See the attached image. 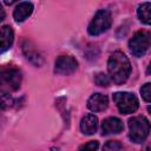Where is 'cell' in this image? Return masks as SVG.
Instances as JSON below:
<instances>
[{
    "label": "cell",
    "mask_w": 151,
    "mask_h": 151,
    "mask_svg": "<svg viewBox=\"0 0 151 151\" xmlns=\"http://www.w3.org/2000/svg\"><path fill=\"white\" fill-rule=\"evenodd\" d=\"M32 12H33V5H32V2L22 1V2H19L17 5V7L14 8L13 18H14L15 21L21 22L25 19H27L32 14Z\"/></svg>",
    "instance_id": "obj_13"
},
{
    "label": "cell",
    "mask_w": 151,
    "mask_h": 151,
    "mask_svg": "<svg viewBox=\"0 0 151 151\" xmlns=\"http://www.w3.org/2000/svg\"><path fill=\"white\" fill-rule=\"evenodd\" d=\"M112 99L118 107L119 112L123 114L133 113L139 106V101L133 93L130 92H116L112 94Z\"/></svg>",
    "instance_id": "obj_4"
},
{
    "label": "cell",
    "mask_w": 151,
    "mask_h": 151,
    "mask_svg": "<svg viewBox=\"0 0 151 151\" xmlns=\"http://www.w3.org/2000/svg\"><path fill=\"white\" fill-rule=\"evenodd\" d=\"M14 104V99L9 94H2L0 97V109H8Z\"/></svg>",
    "instance_id": "obj_17"
},
{
    "label": "cell",
    "mask_w": 151,
    "mask_h": 151,
    "mask_svg": "<svg viewBox=\"0 0 151 151\" xmlns=\"http://www.w3.org/2000/svg\"><path fill=\"white\" fill-rule=\"evenodd\" d=\"M103 151H125V149L123 144L119 143L118 140H109L103 146Z\"/></svg>",
    "instance_id": "obj_15"
},
{
    "label": "cell",
    "mask_w": 151,
    "mask_h": 151,
    "mask_svg": "<svg viewBox=\"0 0 151 151\" xmlns=\"http://www.w3.org/2000/svg\"><path fill=\"white\" fill-rule=\"evenodd\" d=\"M78 67V61L71 55H60L54 64V73L59 76H68Z\"/></svg>",
    "instance_id": "obj_7"
},
{
    "label": "cell",
    "mask_w": 151,
    "mask_h": 151,
    "mask_svg": "<svg viewBox=\"0 0 151 151\" xmlns=\"http://www.w3.org/2000/svg\"><path fill=\"white\" fill-rule=\"evenodd\" d=\"M5 15H6V13H5L4 6H2V4L0 2V21H2V20L5 19Z\"/></svg>",
    "instance_id": "obj_20"
},
{
    "label": "cell",
    "mask_w": 151,
    "mask_h": 151,
    "mask_svg": "<svg viewBox=\"0 0 151 151\" xmlns=\"http://www.w3.org/2000/svg\"><path fill=\"white\" fill-rule=\"evenodd\" d=\"M124 129L123 122L117 117H109L103 120L101 123V134H111V133H119Z\"/></svg>",
    "instance_id": "obj_9"
},
{
    "label": "cell",
    "mask_w": 151,
    "mask_h": 151,
    "mask_svg": "<svg viewBox=\"0 0 151 151\" xmlns=\"http://www.w3.org/2000/svg\"><path fill=\"white\" fill-rule=\"evenodd\" d=\"M14 33L11 26L5 25L0 27V53L6 52L13 44Z\"/></svg>",
    "instance_id": "obj_12"
},
{
    "label": "cell",
    "mask_w": 151,
    "mask_h": 151,
    "mask_svg": "<svg viewBox=\"0 0 151 151\" xmlns=\"http://www.w3.org/2000/svg\"><path fill=\"white\" fill-rule=\"evenodd\" d=\"M21 72L15 67H1L0 68V92L9 94L17 91L21 84Z\"/></svg>",
    "instance_id": "obj_2"
},
{
    "label": "cell",
    "mask_w": 151,
    "mask_h": 151,
    "mask_svg": "<svg viewBox=\"0 0 151 151\" xmlns=\"http://www.w3.org/2000/svg\"><path fill=\"white\" fill-rule=\"evenodd\" d=\"M150 8H151L150 2H143L142 5L138 6V9H137V14H138L139 20L145 25H150V22H151Z\"/></svg>",
    "instance_id": "obj_14"
},
{
    "label": "cell",
    "mask_w": 151,
    "mask_h": 151,
    "mask_svg": "<svg viewBox=\"0 0 151 151\" xmlns=\"http://www.w3.org/2000/svg\"><path fill=\"white\" fill-rule=\"evenodd\" d=\"M111 24H112L111 13L107 9H99L91 20L87 31L91 35H99L106 32L110 28Z\"/></svg>",
    "instance_id": "obj_5"
},
{
    "label": "cell",
    "mask_w": 151,
    "mask_h": 151,
    "mask_svg": "<svg viewBox=\"0 0 151 151\" xmlns=\"http://www.w3.org/2000/svg\"><path fill=\"white\" fill-rule=\"evenodd\" d=\"M98 146H99V143L97 140H90L86 144H83L78 149V151H97Z\"/></svg>",
    "instance_id": "obj_18"
},
{
    "label": "cell",
    "mask_w": 151,
    "mask_h": 151,
    "mask_svg": "<svg viewBox=\"0 0 151 151\" xmlns=\"http://www.w3.org/2000/svg\"><path fill=\"white\" fill-rule=\"evenodd\" d=\"M94 83L99 86H109L110 85V78L109 76H106L103 72H99L97 74H94Z\"/></svg>",
    "instance_id": "obj_16"
},
{
    "label": "cell",
    "mask_w": 151,
    "mask_h": 151,
    "mask_svg": "<svg viewBox=\"0 0 151 151\" xmlns=\"http://www.w3.org/2000/svg\"><path fill=\"white\" fill-rule=\"evenodd\" d=\"M150 47V34L146 31H138L129 41L130 52L134 57H143Z\"/></svg>",
    "instance_id": "obj_6"
},
{
    "label": "cell",
    "mask_w": 151,
    "mask_h": 151,
    "mask_svg": "<svg viewBox=\"0 0 151 151\" xmlns=\"http://www.w3.org/2000/svg\"><path fill=\"white\" fill-rule=\"evenodd\" d=\"M140 94H142V98H143L146 103H150V100H151L150 83H146V84H144V85L140 87Z\"/></svg>",
    "instance_id": "obj_19"
},
{
    "label": "cell",
    "mask_w": 151,
    "mask_h": 151,
    "mask_svg": "<svg viewBox=\"0 0 151 151\" xmlns=\"http://www.w3.org/2000/svg\"><path fill=\"white\" fill-rule=\"evenodd\" d=\"M98 129V118L92 114V113H88V114H85L81 120H80V130L84 134H87V136H91L93 133H96Z\"/></svg>",
    "instance_id": "obj_11"
},
{
    "label": "cell",
    "mask_w": 151,
    "mask_h": 151,
    "mask_svg": "<svg viewBox=\"0 0 151 151\" xmlns=\"http://www.w3.org/2000/svg\"><path fill=\"white\" fill-rule=\"evenodd\" d=\"M107 71L111 80L114 84L120 85L125 83L131 73V64L129 58L120 51L113 52L107 61Z\"/></svg>",
    "instance_id": "obj_1"
},
{
    "label": "cell",
    "mask_w": 151,
    "mask_h": 151,
    "mask_svg": "<svg viewBox=\"0 0 151 151\" xmlns=\"http://www.w3.org/2000/svg\"><path fill=\"white\" fill-rule=\"evenodd\" d=\"M150 132V123L144 116L129 119V137L134 143H143Z\"/></svg>",
    "instance_id": "obj_3"
},
{
    "label": "cell",
    "mask_w": 151,
    "mask_h": 151,
    "mask_svg": "<svg viewBox=\"0 0 151 151\" xmlns=\"http://www.w3.org/2000/svg\"><path fill=\"white\" fill-rule=\"evenodd\" d=\"M22 53L26 57L27 60H29L32 64H34L35 66H41L44 63V58L41 55V53L35 48V46L28 41L25 40L22 42Z\"/></svg>",
    "instance_id": "obj_8"
},
{
    "label": "cell",
    "mask_w": 151,
    "mask_h": 151,
    "mask_svg": "<svg viewBox=\"0 0 151 151\" xmlns=\"http://www.w3.org/2000/svg\"><path fill=\"white\" fill-rule=\"evenodd\" d=\"M109 106V98L103 93H93L87 100V107L93 112H100Z\"/></svg>",
    "instance_id": "obj_10"
}]
</instances>
